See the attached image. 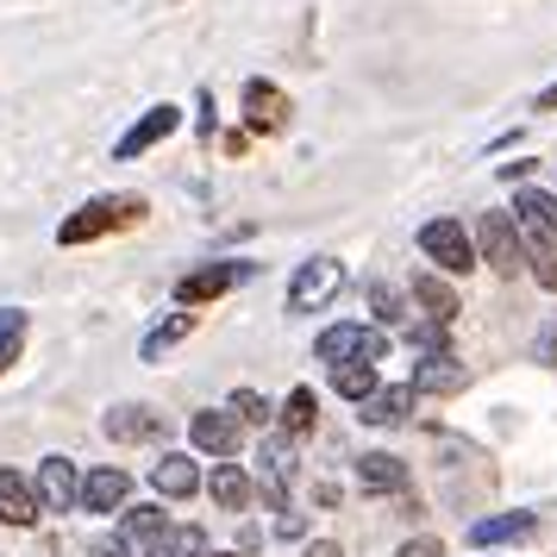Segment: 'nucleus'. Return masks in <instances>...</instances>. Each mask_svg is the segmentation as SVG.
<instances>
[{
  "label": "nucleus",
  "instance_id": "f257e3e1",
  "mask_svg": "<svg viewBox=\"0 0 557 557\" xmlns=\"http://www.w3.org/2000/svg\"><path fill=\"white\" fill-rule=\"evenodd\" d=\"M513 226H520V245H527L539 288H557V201L545 188H520L513 195Z\"/></svg>",
  "mask_w": 557,
  "mask_h": 557
},
{
  "label": "nucleus",
  "instance_id": "f03ea898",
  "mask_svg": "<svg viewBox=\"0 0 557 557\" xmlns=\"http://www.w3.org/2000/svg\"><path fill=\"white\" fill-rule=\"evenodd\" d=\"M151 207H145V195H95V201H82L76 213H63V226H57V245L63 251H76V245H95V238H107V232H126L138 226Z\"/></svg>",
  "mask_w": 557,
  "mask_h": 557
},
{
  "label": "nucleus",
  "instance_id": "7ed1b4c3",
  "mask_svg": "<svg viewBox=\"0 0 557 557\" xmlns=\"http://www.w3.org/2000/svg\"><path fill=\"white\" fill-rule=\"evenodd\" d=\"M345 288V263L338 257H307L301 270L288 276V313H326Z\"/></svg>",
  "mask_w": 557,
  "mask_h": 557
},
{
  "label": "nucleus",
  "instance_id": "20e7f679",
  "mask_svg": "<svg viewBox=\"0 0 557 557\" xmlns=\"http://www.w3.org/2000/svg\"><path fill=\"white\" fill-rule=\"evenodd\" d=\"M313 357L326 370H338V363H376V357H388V332L382 326H326L313 338Z\"/></svg>",
  "mask_w": 557,
  "mask_h": 557
},
{
  "label": "nucleus",
  "instance_id": "39448f33",
  "mask_svg": "<svg viewBox=\"0 0 557 557\" xmlns=\"http://www.w3.org/2000/svg\"><path fill=\"white\" fill-rule=\"evenodd\" d=\"M420 251H426L445 276H470V270H476V238L457 226V220H445V213L420 226Z\"/></svg>",
  "mask_w": 557,
  "mask_h": 557
},
{
  "label": "nucleus",
  "instance_id": "423d86ee",
  "mask_svg": "<svg viewBox=\"0 0 557 557\" xmlns=\"http://www.w3.org/2000/svg\"><path fill=\"white\" fill-rule=\"evenodd\" d=\"M257 270L251 263H201V270H188V276L176 282V307H207V301H220V295H232L238 282H251Z\"/></svg>",
  "mask_w": 557,
  "mask_h": 557
},
{
  "label": "nucleus",
  "instance_id": "0eeeda50",
  "mask_svg": "<svg viewBox=\"0 0 557 557\" xmlns=\"http://www.w3.org/2000/svg\"><path fill=\"white\" fill-rule=\"evenodd\" d=\"M476 251L488 257V270H495V276H513V270L527 263V245H520L513 213H482V220H476Z\"/></svg>",
  "mask_w": 557,
  "mask_h": 557
},
{
  "label": "nucleus",
  "instance_id": "6e6552de",
  "mask_svg": "<svg viewBox=\"0 0 557 557\" xmlns=\"http://www.w3.org/2000/svg\"><path fill=\"white\" fill-rule=\"evenodd\" d=\"M188 445L207 457H238L245 445V426L232 420L226 407H201V413H188Z\"/></svg>",
  "mask_w": 557,
  "mask_h": 557
},
{
  "label": "nucleus",
  "instance_id": "1a4fd4ad",
  "mask_svg": "<svg viewBox=\"0 0 557 557\" xmlns=\"http://www.w3.org/2000/svg\"><path fill=\"white\" fill-rule=\"evenodd\" d=\"M38 502L51 507V513H70V507H82V476H76V463L63 451H51V457H38Z\"/></svg>",
  "mask_w": 557,
  "mask_h": 557
},
{
  "label": "nucleus",
  "instance_id": "9d476101",
  "mask_svg": "<svg viewBox=\"0 0 557 557\" xmlns=\"http://www.w3.org/2000/svg\"><path fill=\"white\" fill-rule=\"evenodd\" d=\"M176 126H182V107H176V101H157L151 113L138 120V126H126V132H120V145H113V157H120V163H132V157H145V151H151V145H163V138H170Z\"/></svg>",
  "mask_w": 557,
  "mask_h": 557
},
{
  "label": "nucleus",
  "instance_id": "9b49d317",
  "mask_svg": "<svg viewBox=\"0 0 557 557\" xmlns=\"http://www.w3.org/2000/svg\"><path fill=\"white\" fill-rule=\"evenodd\" d=\"M257 463H263V502L276 507V513H288V482H295V445H288V432L263 438Z\"/></svg>",
  "mask_w": 557,
  "mask_h": 557
},
{
  "label": "nucleus",
  "instance_id": "f8f14e48",
  "mask_svg": "<svg viewBox=\"0 0 557 557\" xmlns=\"http://www.w3.org/2000/svg\"><path fill=\"white\" fill-rule=\"evenodd\" d=\"M163 432H170V420H163L157 407H138V401L107 407V438H120V445H151Z\"/></svg>",
  "mask_w": 557,
  "mask_h": 557
},
{
  "label": "nucleus",
  "instance_id": "ddd939ff",
  "mask_svg": "<svg viewBox=\"0 0 557 557\" xmlns=\"http://www.w3.org/2000/svg\"><path fill=\"white\" fill-rule=\"evenodd\" d=\"M288 113H295V107H288V95H282L276 82H263V76L245 82V120H251L257 132H282Z\"/></svg>",
  "mask_w": 557,
  "mask_h": 557
},
{
  "label": "nucleus",
  "instance_id": "4468645a",
  "mask_svg": "<svg viewBox=\"0 0 557 557\" xmlns=\"http://www.w3.org/2000/svg\"><path fill=\"white\" fill-rule=\"evenodd\" d=\"M151 488L157 495H170V502H188V495L201 488V470L188 463V451H163L151 463Z\"/></svg>",
  "mask_w": 557,
  "mask_h": 557
},
{
  "label": "nucleus",
  "instance_id": "2eb2a0df",
  "mask_svg": "<svg viewBox=\"0 0 557 557\" xmlns=\"http://www.w3.org/2000/svg\"><path fill=\"white\" fill-rule=\"evenodd\" d=\"M463 363H457L451 351H432V357H420L413 363V395H457L463 388Z\"/></svg>",
  "mask_w": 557,
  "mask_h": 557
},
{
  "label": "nucleus",
  "instance_id": "dca6fc26",
  "mask_svg": "<svg viewBox=\"0 0 557 557\" xmlns=\"http://www.w3.org/2000/svg\"><path fill=\"white\" fill-rule=\"evenodd\" d=\"M188 332H195V313H188V307H176V313H163V320L138 338V357H145V363H163V357L188 338Z\"/></svg>",
  "mask_w": 557,
  "mask_h": 557
},
{
  "label": "nucleus",
  "instance_id": "f3484780",
  "mask_svg": "<svg viewBox=\"0 0 557 557\" xmlns=\"http://www.w3.org/2000/svg\"><path fill=\"white\" fill-rule=\"evenodd\" d=\"M38 507H45L38 502V488H32L20 470H0V520H7V527H32Z\"/></svg>",
  "mask_w": 557,
  "mask_h": 557
},
{
  "label": "nucleus",
  "instance_id": "a211bd4d",
  "mask_svg": "<svg viewBox=\"0 0 557 557\" xmlns=\"http://www.w3.org/2000/svg\"><path fill=\"white\" fill-rule=\"evenodd\" d=\"M532 532H539L532 513H488V520L470 527V545H476V552H488V545H520V539H532Z\"/></svg>",
  "mask_w": 557,
  "mask_h": 557
},
{
  "label": "nucleus",
  "instance_id": "6ab92c4d",
  "mask_svg": "<svg viewBox=\"0 0 557 557\" xmlns=\"http://www.w3.org/2000/svg\"><path fill=\"white\" fill-rule=\"evenodd\" d=\"M407 413H413V382H395V388H376L357 420L363 426H407Z\"/></svg>",
  "mask_w": 557,
  "mask_h": 557
},
{
  "label": "nucleus",
  "instance_id": "aec40b11",
  "mask_svg": "<svg viewBox=\"0 0 557 557\" xmlns=\"http://www.w3.org/2000/svg\"><path fill=\"white\" fill-rule=\"evenodd\" d=\"M357 482L370 488V495H401L407 488V463L388 451H363L357 457Z\"/></svg>",
  "mask_w": 557,
  "mask_h": 557
},
{
  "label": "nucleus",
  "instance_id": "412c9836",
  "mask_svg": "<svg viewBox=\"0 0 557 557\" xmlns=\"http://www.w3.org/2000/svg\"><path fill=\"white\" fill-rule=\"evenodd\" d=\"M126 495H132L126 470H88V476H82V507H88V513H113Z\"/></svg>",
  "mask_w": 557,
  "mask_h": 557
},
{
  "label": "nucleus",
  "instance_id": "4be33fe9",
  "mask_svg": "<svg viewBox=\"0 0 557 557\" xmlns=\"http://www.w3.org/2000/svg\"><path fill=\"white\" fill-rule=\"evenodd\" d=\"M413 301L426 307V313L438 320V326H451L457 313H463V301H457V288H451V282H438L432 270H420V276H413Z\"/></svg>",
  "mask_w": 557,
  "mask_h": 557
},
{
  "label": "nucleus",
  "instance_id": "5701e85b",
  "mask_svg": "<svg viewBox=\"0 0 557 557\" xmlns=\"http://www.w3.org/2000/svg\"><path fill=\"white\" fill-rule=\"evenodd\" d=\"M26 338H32V313H26V307H0V376L20 363Z\"/></svg>",
  "mask_w": 557,
  "mask_h": 557
},
{
  "label": "nucleus",
  "instance_id": "b1692460",
  "mask_svg": "<svg viewBox=\"0 0 557 557\" xmlns=\"http://www.w3.org/2000/svg\"><path fill=\"white\" fill-rule=\"evenodd\" d=\"M207 488H213V502L226 507V513H245V507H251V476H245L238 463H220Z\"/></svg>",
  "mask_w": 557,
  "mask_h": 557
},
{
  "label": "nucleus",
  "instance_id": "393cba45",
  "mask_svg": "<svg viewBox=\"0 0 557 557\" xmlns=\"http://www.w3.org/2000/svg\"><path fill=\"white\" fill-rule=\"evenodd\" d=\"M163 532H170V520H163V507H157V502L132 507L126 520H120V539H126V545H157Z\"/></svg>",
  "mask_w": 557,
  "mask_h": 557
},
{
  "label": "nucleus",
  "instance_id": "a878e982",
  "mask_svg": "<svg viewBox=\"0 0 557 557\" xmlns=\"http://www.w3.org/2000/svg\"><path fill=\"white\" fill-rule=\"evenodd\" d=\"M332 388H338L345 401L363 407V401L382 388V382H376V363H338V370H332Z\"/></svg>",
  "mask_w": 557,
  "mask_h": 557
},
{
  "label": "nucleus",
  "instance_id": "bb28decb",
  "mask_svg": "<svg viewBox=\"0 0 557 557\" xmlns=\"http://www.w3.org/2000/svg\"><path fill=\"white\" fill-rule=\"evenodd\" d=\"M313 388H288V401L276 407V420H282V432H288V438H301V432H313V420H320V413H313Z\"/></svg>",
  "mask_w": 557,
  "mask_h": 557
},
{
  "label": "nucleus",
  "instance_id": "cd10ccee",
  "mask_svg": "<svg viewBox=\"0 0 557 557\" xmlns=\"http://www.w3.org/2000/svg\"><path fill=\"white\" fill-rule=\"evenodd\" d=\"M151 557H207V532L201 527H170L151 545Z\"/></svg>",
  "mask_w": 557,
  "mask_h": 557
},
{
  "label": "nucleus",
  "instance_id": "c85d7f7f",
  "mask_svg": "<svg viewBox=\"0 0 557 557\" xmlns=\"http://www.w3.org/2000/svg\"><path fill=\"white\" fill-rule=\"evenodd\" d=\"M226 413L238 420V426H263V420H270V401H263L257 388H238V395L226 401Z\"/></svg>",
  "mask_w": 557,
  "mask_h": 557
},
{
  "label": "nucleus",
  "instance_id": "c756f323",
  "mask_svg": "<svg viewBox=\"0 0 557 557\" xmlns=\"http://www.w3.org/2000/svg\"><path fill=\"white\" fill-rule=\"evenodd\" d=\"M407 345H420V357L445 351V326L438 320H420V326H407Z\"/></svg>",
  "mask_w": 557,
  "mask_h": 557
},
{
  "label": "nucleus",
  "instance_id": "7c9ffc66",
  "mask_svg": "<svg viewBox=\"0 0 557 557\" xmlns=\"http://www.w3.org/2000/svg\"><path fill=\"white\" fill-rule=\"evenodd\" d=\"M370 307H376V320H382V326H388V320H401V295H395L388 282H376V288H370Z\"/></svg>",
  "mask_w": 557,
  "mask_h": 557
},
{
  "label": "nucleus",
  "instance_id": "2f4dec72",
  "mask_svg": "<svg viewBox=\"0 0 557 557\" xmlns=\"http://www.w3.org/2000/svg\"><path fill=\"white\" fill-rule=\"evenodd\" d=\"M395 557H445V545H438L432 532H420V539H407V545H401Z\"/></svg>",
  "mask_w": 557,
  "mask_h": 557
},
{
  "label": "nucleus",
  "instance_id": "473e14b6",
  "mask_svg": "<svg viewBox=\"0 0 557 557\" xmlns=\"http://www.w3.org/2000/svg\"><path fill=\"white\" fill-rule=\"evenodd\" d=\"M532 351H539V363H557V320L539 332V345H532Z\"/></svg>",
  "mask_w": 557,
  "mask_h": 557
},
{
  "label": "nucleus",
  "instance_id": "72a5a7b5",
  "mask_svg": "<svg viewBox=\"0 0 557 557\" xmlns=\"http://www.w3.org/2000/svg\"><path fill=\"white\" fill-rule=\"evenodd\" d=\"M301 532H307L301 513H282V520H276V539H301Z\"/></svg>",
  "mask_w": 557,
  "mask_h": 557
},
{
  "label": "nucleus",
  "instance_id": "f704fd0d",
  "mask_svg": "<svg viewBox=\"0 0 557 557\" xmlns=\"http://www.w3.org/2000/svg\"><path fill=\"white\" fill-rule=\"evenodd\" d=\"M132 552V545H126V539H120V532H113V539H101V545H95V557H126Z\"/></svg>",
  "mask_w": 557,
  "mask_h": 557
},
{
  "label": "nucleus",
  "instance_id": "c9c22d12",
  "mask_svg": "<svg viewBox=\"0 0 557 557\" xmlns=\"http://www.w3.org/2000/svg\"><path fill=\"white\" fill-rule=\"evenodd\" d=\"M301 557H338V545H332V539H313V545H307Z\"/></svg>",
  "mask_w": 557,
  "mask_h": 557
},
{
  "label": "nucleus",
  "instance_id": "e433bc0d",
  "mask_svg": "<svg viewBox=\"0 0 557 557\" xmlns=\"http://www.w3.org/2000/svg\"><path fill=\"white\" fill-rule=\"evenodd\" d=\"M539 107H545V113H552V107H557V82H552V88H545V95H539Z\"/></svg>",
  "mask_w": 557,
  "mask_h": 557
},
{
  "label": "nucleus",
  "instance_id": "4c0bfd02",
  "mask_svg": "<svg viewBox=\"0 0 557 557\" xmlns=\"http://www.w3.org/2000/svg\"><path fill=\"white\" fill-rule=\"evenodd\" d=\"M207 557H238V552H207Z\"/></svg>",
  "mask_w": 557,
  "mask_h": 557
}]
</instances>
